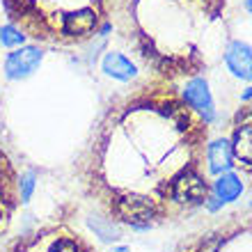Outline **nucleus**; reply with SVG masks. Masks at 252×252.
Here are the masks:
<instances>
[{
  "instance_id": "1",
  "label": "nucleus",
  "mask_w": 252,
  "mask_h": 252,
  "mask_svg": "<svg viewBox=\"0 0 252 252\" xmlns=\"http://www.w3.org/2000/svg\"><path fill=\"white\" fill-rule=\"evenodd\" d=\"M211 128L174 83L149 78L115 96L94 122L73 177L110 222L174 225L213 195Z\"/></svg>"
},
{
  "instance_id": "2",
  "label": "nucleus",
  "mask_w": 252,
  "mask_h": 252,
  "mask_svg": "<svg viewBox=\"0 0 252 252\" xmlns=\"http://www.w3.org/2000/svg\"><path fill=\"white\" fill-rule=\"evenodd\" d=\"M120 32L152 78H197L232 44L227 0H122Z\"/></svg>"
},
{
  "instance_id": "3",
  "label": "nucleus",
  "mask_w": 252,
  "mask_h": 252,
  "mask_svg": "<svg viewBox=\"0 0 252 252\" xmlns=\"http://www.w3.org/2000/svg\"><path fill=\"white\" fill-rule=\"evenodd\" d=\"M2 7L23 37L71 48L106 30L115 0H2Z\"/></svg>"
},
{
  "instance_id": "4",
  "label": "nucleus",
  "mask_w": 252,
  "mask_h": 252,
  "mask_svg": "<svg viewBox=\"0 0 252 252\" xmlns=\"http://www.w3.org/2000/svg\"><path fill=\"white\" fill-rule=\"evenodd\" d=\"M172 252H252V211H236L186 234Z\"/></svg>"
},
{
  "instance_id": "5",
  "label": "nucleus",
  "mask_w": 252,
  "mask_h": 252,
  "mask_svg": "<svg viewBox=\"0 0 252 252\" xmlns=\"http://www.w3.org/2000/svg\"><path fill=\"white\" fill-rule=\"evenodd\" d=\"M0 252H99L85 234L69 222H48L14 236Z\"/></svg>"
},
{
  "instance_id": "6",
  "label": "nucleus",
  "mask_w": 252,
  "mask_h": 252,
  "mask_svg": "<svg viewBox=\"0 0 252 252\" xmlns=\"http://www.w3.org/2000/svg\"><path fill=\"white\" fill-rule=\"evenodd\" d=\"M229 154L232 163L252 188V99L241 103L229 124Z\"/></svg>"
},
{
  "instance_id": "7",
  "label": "nucleus",
  "mask_w": 252,
  "mask_h": 252,
  "mask_svg": "<svg viewBox=\"0 0 252 252\" xmlns=\"http://www.w3.org/2000/svg\"><path fill=\"white\" fill-rule=\"evenodd\" d=\"M21 177L9 158V154L0 147V236H5L12 227V220L21 204Z\"/></svg>"
},
{
  "instance_id": "8",
  "label": "nucleus",
  "mask_w": 252,
  "mask_h": 252,
  "mask_svg": "<svg viewBox=\"0 0 252 252\" xmlns=\"http://www.w3.org/2000/svg\"><path fill=\"white\" fill-rule=\"evenodd\" d=\"M41 53L32 46L19 48L5 58V71L9 78H21V76H30V73L39 66Z\"/></svg>"
},
{
  "instance_id": "9",
  "label": "nucleus",
  "mask_w": 252,
  "mask_h": 252,
  "mask_svg": "<svg viewBox=\"0 0 252 252\" xmlns=\"http://www.w3.org/2000/svg\"><path fill=\"white\" fill-rule=\"evenodd\" d=\"M225 64L241 78H252V48L246 44H229L225 53Z\"/></svg>"
},
{
  "instance_id": "10",
  "label": "nucleus",
  "mask_w": 252,
  "mask_h": 252,
  "mask_svg": "<svg viewBox=\"0 0 252 252\" xmlns=\"http://www.w3.org/2000/svg\"><path fill=\"white\" fill-rule=\"evenodd\" d=\"M106 71L115 73V76H120V78H126V76H128V71H131V64H128L122 55H108Z\"/></svg>"
},
{
  "instance_id": "11",
  "label": "nucleus",
  "mask_w": 252,
  "mask_h": 252,
  "mask_svg": "<svg viewBox=\"0 0 252 252\" xmlns=\"http://www.w3.org/2000/svg\"><path fill=\"white\" fill-rule=\"evenodd\" d=\"M239 192V184H236V179H225L222 184H220V197L222 199H227V197H234Z\"/></svg>"
},
{
  "instance_id": "12",
  "label": "nucleus",
  "mask_w": 252,
  "mask_h": 252,
  "mask_svg": "<svg viewBox=\"0 0 252 252\" xmlns=\"http://www.w3.org/2000/svg\"><path fill=\"white\" fill-rule=\"evenodd\" d=\"M21 39H23V34H21L16 28H7L5 37H2V41H5V44H16V41H21Z\"/></svg>"
},
{
  "instance_id": "13",
  "label": "nucleus",
  "mask_w": 252,
  "mask_h": 252,
  "mask_svg": "<svg viewBox=\"0 0 252 252\" xmlns=\"http://www.w3.org/2000/svg\"><path fill=\"white\" fill-rule=\"evenodd\" d=\"M246 5H248V9H250V12H252V0H248Z\"/></svg>"
},
{
  "instance_id": "14",
  "label": "nucleus",
  "mask_w": 252,
  "mask_h": 252,
  "mask_svg": "<svg viewBox=\"0 0 252 252\" xmlns=\"http://www.w3.org/2000/svg\"><path fill=\"white\" fill-rule=\"evenodd\" d=\"M115 252H126V250H122V248H120V250H115Z\"/></svg>"
}]
</instances>
